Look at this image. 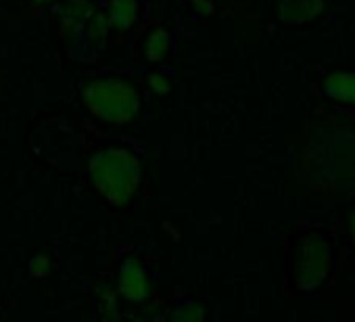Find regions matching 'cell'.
I'll list each match as a JSON object with an SVG mask.
<instances>
[{"label": "cell", "instance_id": "6da1fadb", "mask_svg": "<svg viewBox=\"0 0 355 322\" xmlns=\"http://www.w3.org/2000/svg\"><path fill=\"white\" fill-rule=\"evenodd\" d=\"M328 270V247L318 235H309L297 255V285L301 289H313L322 282Z\"/></svg>", "mask_w": 355, "mask_h": 322}, {"label": "cell", "instance_id": "7a4b0ae2", "mask_svg": "<svg viewBox=\"0 0 355 322\" xmlns=\"http://www.w3.org/2000/svg\"><path fill=\"white\" fill-rule=\"evenodd\" d=\"M324 9V0H284L280 17L286 24H305L318 17Z\"/></svg>", "mask_w": 355, "mask_h": 322}, {"label": "cell", "instance_id": "3957f363", "mask_svg": "<svg viewBox=\"0 0 355 322\" xmlns=\"http://www.w3.org/2000/svg\"><path fill=\"white\" fill-rule=\"evenodd\" d=\"M324 92L340 103H355V74H330L322 82Z\"/></svg>", "mask_w": 355, "mask_h": 322}, {"label": "cell", "instance_id": "277c9868", "mask_svg": "<svg viewBox=\"0 0 355 322\" xmlns=\"http://www.w3.org/2000/svg\"><path fill=\"white\" fill-rule=\"evenodd\" d=\"M351 235H353V239H355V214H353V218H351Z\"/></svg>", "mask_w": 355, "mask_h": 322}]
</instances>
